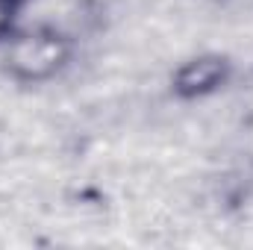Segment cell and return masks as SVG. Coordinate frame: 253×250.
<instances>
[{
  "instance_id": "cell-1",
  "label": "cell",
  "mask_w": 253,
  "mask_h": 250,
  "mask_svg": "<svg viewBox=\"0 0 253 250\" xmlns=\"http://www.w3.org/2000/svg\"><path fill=\"white\" fill-rule=\"evenodd\" d=\"M68 59V44L62 36H56L53 30H36L27 36L12 39L9 50H6V68L15 80H47L53 77Z\"/></svg>"
},
{
  "instance_id": "cell-2",
  "label": "cell",
  "mask_w": 253,
  "mask_h": 250,
  "mask_svg": "<svg viewBox=\"0 0 253 250\" xmlns=\"http://www.w3.org/2000/svg\"><path fill=\"white\" fill-rule=\"evenodd\" d=\"M230 74V62L218 53H206L189 59L177 74H174V91L180 97H203L209 91H215Z\"/></svg>"
},
{
  "instance_id": "cell-3",
  "label": "cell",
  "mask_w": 253,
  "mask_h": 250,
  "mask_svg": "<svg viewBox=\"0 0 253 250\" xmlns=\"http://www.w3.org/2000/svg\"><path fill=\"white\" fill-rule=\"evenodd\" d=\"M12 12H15V3H12V0H0V36L9 30V24H12Z\"/></svg>"
},
{
  "instance_id": "cell-4",
  "label": "cell",
  "mask_w": 253,
  "mask_h": 250,
  "mask_svg": "<svg viewBox=\"0 0 253 250\" xmlns=\"http://www.w3.org/2000/svg\"><path fill=\"white\" fill-rule=\"evenodd\" d=\"M12 3H15V6H18V3H21V0H12Z\"/></svg>"
}]
</instances>
